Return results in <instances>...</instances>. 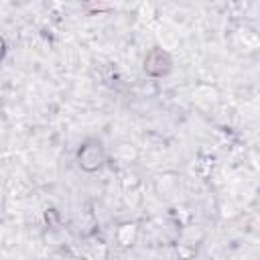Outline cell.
Instances as JSON below:
<instances>
[{"label": "cell", "instance_id": "6da1fadb", "mask_svg": "<svg viewBox=\"0 0 260 260\" xmlns=\"http://www.w3.org/2000/svg\"><path fill=\"white\" fill-rule=\"evenodd\" d=\"M104 160H106V150L98 138L85 140L77 150V162L83 171H98L104 165Z\"/></svg>", "mask_w": 260, "mask_h": 260}, {"label": "cell", "instance_id": "7a4b0ae2", "mask_svg": "<svg viewBox=\"0 0 260 260\" xmlns=\"http://www.w3.org/2000/svg\"><path fill=\"white\" fill-rule=\"evenodd\" d=\"M171 69V57L162 49H154L144 59V71L150 75H165Z\"/></svg>", "mask_w": 260, "mask_h": 260}]
</instances>
